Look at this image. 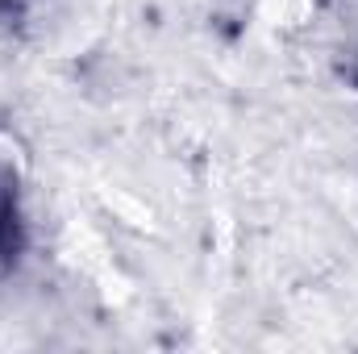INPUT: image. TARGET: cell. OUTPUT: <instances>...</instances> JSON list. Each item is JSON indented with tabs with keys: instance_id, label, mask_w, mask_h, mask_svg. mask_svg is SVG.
<instances>
[{
	"instance_id": "1",
	"label": "cell",
	"mask_w": 358,
	"mask_h": 354,
	"mask_svg": "<svg viewBox=\"0 0 358 354\" xmlns=\"http://www.w3.org/2000/svg\"><path fill=\"white\" fill-rule=\"evenodd\" d=\"M21 250V213H17V179L0 167V259H17Z\"/></svg>"
},
{
	"instance_id": "2",
	"label": "cell",
	"mask_w": 358,
	"mask_h": 354,
	"mask_svg": "<svg viewBox=\"0 0 358 354\" xmlns=\"http://www.w3.org/2000/svg\"><path fill=\"white\" fill-rule=\"evenodd\" d=\"M29 4H34V0H0V13H8V17H21Z\"/></svg>"
}]
</instances>
